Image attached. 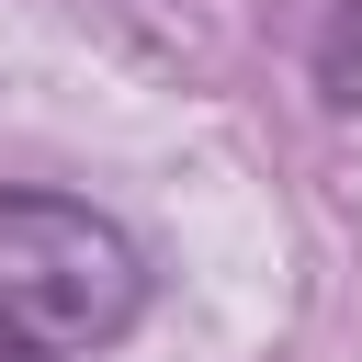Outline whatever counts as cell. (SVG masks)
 <instances>
[{
	"label": "cell",
	"mask_w": 362,
	"mask_h": 362,
	"mask_svg": "<svg viewBox=\"0 0 362 362\" xmlns=\"http://www.w3.org/2000/svg\"><path fill=\"white\" fill-rule=\"evenodd\" d=\"M0 317L45 351H102L147 317V249L79 192H0Z\"/></svg>",
	"instance_id": "cell-1"
},
{
	"label": "cell",
	"mask_w": 362,
	"mask_h": 362,
	"mask_svg": "<svg viewBox=\"0 0 362 362\" xmlns=\"http://www.w3.org/2000/svg\"><path fill=\"white\" fill-rule=\"evenodd\" d=\"M0 362H45V339H34V328H11V317H0Z\"/></svg>",
	"instance_id": "cell-2"
}]
</instances>
